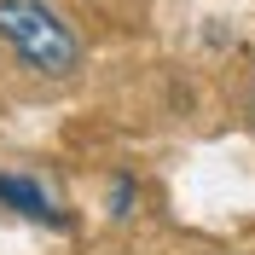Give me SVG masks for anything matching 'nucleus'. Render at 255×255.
I'll return each mask as SVG.
<instances>
[{
  "instance_id": "f257e3e1",
  "label": "nucleus",
  "mask_w": 255,
  "mask_h": 255,
  "mask_svg": "<svg viewBox=\"0 0 255 255\" xmlns=\"http://www.w3.org/2000/svg\"><path fill=\"white\" fill-rule=\"evenodd\" d=\"M0 41L35 76H76L81 70L76 29L52 12L47 0H0Z\"/></svg>"
},
{
  "instance_id": "f03ea898",
  "label": "nucleus",
  "mask_w": 255,
  "mask_h": 255,
  "mask_svg": "<svg viewBox=\"0 0 255 255\" xmlns=\"http://www.w3.org/2000/svg\"><path fill=\"white\" fill-rule=\"evenodd\" d=\"M0 203L12 209V215H23V221L64 226V209L52 203V197H47L41 186H35V180H23V174H0Z\"/></svg>"
},
{
  "instance_id": "7ed1b4c3",
  "label": "nucleus",
  "mask_w": 255,
  "mask_h": 255,
  "mask_svg": "<svg viewBox=\"0 0 255 255\" xmlns=\"http://www.w3.org/2000/svg\"><path fill=\"white\" fill-rule=\"evenodd\" d=\"M133 197H139V191H133V180H116V186H111V215H116V221H122V215H128V203H133Z\"/></svg>"
}]
</instances>
